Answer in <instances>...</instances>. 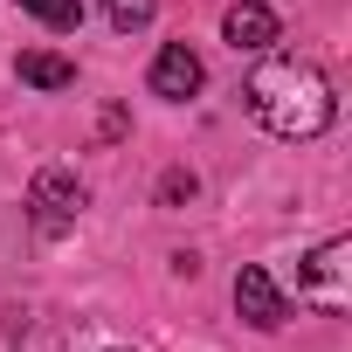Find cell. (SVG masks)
Masks as SVG:
<instances>
[{"label": "cell", "mask_w": 352, "mask_h": 352, "mask_svg": "<svg viewBox=\"0 0 352 352\" xmlns=\"http://www.w3.org/2000/svg\"><path fill=\"white\" fill-rule=\"evenodd\" d=\"M242 97H249V118H256L263 131L290 138V145L331 131V118H338L331 76H324L318 63H304V56H270V63L242 83Z\"/></svg>", "instance_id": "1"}, {"label": "cell", "mask_w": 352, "mask_h": 352, "mask_svg": "<svg viewBox=\"0 0 352 352\" xmlns=\"http://www.w3.org/2000/svg\"><path fill=\"white\" fill-rule=\"evenodd\" d=\"M297 304H318V311H352V242L331 235L318 242L304 263H297Z\"/></svg>", "instance_id": "2"}, {"label": "cell", "mask_w": 352, "mask_h": 352, "mask_svg": "<svg viewBox=\"0 0 352 352\" xmlns=\"http://www.w3.org/2000/svg\"><path fill=\"white\" fill-rule=\"evenodd\" d=\"M28 208H35V228H42V235H63V228L76 221V208H83V187H76V173H63V166L35 173V187H28Z\"/></svg>", "instance_id": "3"}, {"label": "cell", "mask_w": 352, "mask_h": 352, "mask_svg": "<svg viewBox=\"0 0 352 352\" xmlns=\"http://www.w3.org/2000/svg\"><path fill=\"white\" fill-rule=\"evenodd\" d=\"M235 311H242L249 324H263V331H276V324L290 318V297L276 290V276H270L263 263H249V270L235 276Z\"/></svg>", "instance_id": "4"}, {"label": "cell", "mask_w": 352, "mask_h": 352, "mask_svg": "<svg viewBox=\"0 0 352 352\" xmlns=\"http://www.w3.org/2000/svg\"><path fill=\"white\" fill-rule=\"evenodd\" d=\"M194 90H201V56H194L187 42H166L159 63H152V97H173V104H180V97H194Z\"/></svg>", "instance_id": "5"}, {"label": "cell", "mask_w": 352, "mask_h": 352, "mask_svg": "<svg viewBox=\"0 0 352 352\" xmlns=\"http://www.w3.org/2000/svg\"><path fill=\"white\" fill-rule=\"evenodd\" d=\"M221 35H228V49H270L276 42V14L263 0H242V8L221 14Z\"/></svg>", "instance_id": "6"}, {"label": "cell", "mask_w": 352, "mask_h": 352, "mask_svg": "<svg viewBox=\"0 0 352 352\" xmlns=\"http://www.w3.org/2000/svg\"><path fill=\"white\" fill-rule=\"evenodd\" d=\"M14 76L35 83V90H69V83H76V63L56 56V49H21V56H14Z\"/></svg>", "instance_id": "7"}, {"label": "cell", "mask_w": 352, "mask_h": 352, "mask_svg": "<svg viewBox=\"0 0 352 352\" xmlns=\"http://www.w3.org/2000/svg\"><path fill=\"white\" fill-rule=\"evenodd\" d=\"M14 8H28V14H35V21H49L56 35L83 28V0H14Z\"/></svg>", "instance_id": "8"}, {"label": "cell", "mask_w": 352, "mask_h": 352, "mask_svg": "<svg viewBox=\"0 0 352 352\" xmlns=\"http://www.w3.org/2000/svg\"><path fill=\"white\" fill-rule=\"evenodd\" d=\"M104 14H111V28H118V35H131V28H145V21H152V0H104Z\"/></svg>", "instance_id": "9"}, {"label": "cell", "mask_w": 352, "mask_h": 352, "mask_svg": "<svg viewBox=\"0 0 352 352\" xmlns=\"http://www.w3.org/2000/svg\"><path fill=\"white\" fill-rule=\"evenodd\" d=\"M180 201H194V173H180V166H173L166 180H159V208H180Z\"/></svg>", "instance_id": "10"}]
</instances>
